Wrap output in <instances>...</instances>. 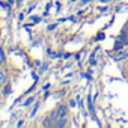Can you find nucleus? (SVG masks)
I'll return each instance as SVG.
<instances>
[{
  "instance_id": "1",
  "label": "nucleus",
  "mask_w": 128,
  "mask_h": 128,
  "mask_svg": "<svg viewBox=\"0 0 128 128\" xmlns=\"http://www.w3.org/2000/svg\"><path fill=\"white\" fill-rule=\"evenodd\" d=\"M57 113H59V118H66V113H68V107L66 106H59L57 107Z\"/></svg>"
},
{
  "instance_id": "2",
  "label": "nucleus",
  "mask_w": 128,
  "mask_h": 128,
  "mask_svg": "<svg viewBox=\"0 0 128 128\" xmlns=\"http://www.w3.org/2000/svg\"><path fill=\"white\" fill-rule=\"evenodd\" d=\"M54 126H56V128H63V126H66V118H59V119L54 122Z\"/></svg>"
},
{
  "instance_id": "3",
  "label": "nucleus",
  "mask_w": 128,
  "mask_h": 128,
  "mask_svg": "<svg viewBox=\"0 0 128 128\" xmlns=\"http://www.w3.org/2000/svg\"><path fill=\"white\" fill-rule=\"evenodd\" d=\"M122 59H128V53H126V51H119V53L114 56V60H118V62L122 60Z\"/></svg>"
},
{
  "instance_id": "4",
  "label": "nucleus",
  "mask_w": 128,
  "mask_h": 128,
  "mask_svg": "<svg viewBox=\"0 0 128 128\" xmlns=\"http://www.w3.org/2000/svg\"><path fill=\"white\" fill-rule=\"evenodd\" d=\"M50 119H51L53 122H56V120L59 119V113H57V108H56V110H51V112H50Z\"/></svg>"
},
{
  "instance_id": "5",
  "label": "nucleus",
  "mask_w": 128,
  "mask_h": 128,
  "mask_svg": "<svg viewBox=\"0 0 128 128\" xmlns=\"http://www.w3.org/2000/svg\"><path fill=\"white\" fill-rule=\"evenodd\" d=\"M5 63H6V56H5V53H3V48L0 47V66L5 65Z\"/></svg>"
},
{
  "instance_id": "6",
  "label": "nucleus",
  "mask_w": 128,
  "mask_h": 128,
  "mask_svg": "<svg viewBox=\"0 0 128 128\" xmlns=\"http://www.w3.org/2000/svg\"><path fill=\"white\" fill-rule=\"evenodd\" d=\"M51 122H53V120H51L50 118H47V119H44V120H42L41 126H44V128H48V126H51Z\"/></svg>"
},
{
  "instance_id": "7",
  "label": "nucleus",
  "mask_w": 128,
  "mask_h": 128,
  "mask_svg": "<svg viewBox=\"0 0 128 128\" xmlns=\"http://www.w3.org/2000/svg\"><path fill=\"white\" fill-rule=\"evenodd\" d=\"M120 44H122V45H128V33L120 36Z\"/></svg>"
},
{
  "instance_id": "8",
  "label": "nucleus",
  "mask_w": 128,
  "mask_h": 128,
  "mask_svg": "<svg viewBox=\"0 0 128 128\" xmlns=\"http://www.w3.org/2000/svg\"><path fill=\"white\" fill-rule=\"evenodd\" d=\"M5 82H6V76H5V72L0 71V86L5 84Z\"/></svg>"
},
{
  "instance_id": "9",
  "label": "nucleus",
  "mask_w": 128,
  "mask_h": 128,
  "mask_svg": "<svg viewBox=\"0 0 128 128\" xmlns=\"http://www.w3.org/2000/svg\"><path fill=\"white\" fill-rule=\"evenodd\" d=\"M38 107H39V104L36 102V104H35V107H33V110H32V113H30V118H33V116H35V113L38 112Z\"/></svg>"
},
{
  "instance_id": "10",
  "label": "nucleus",
  "mask_w": 128,
  "mask_h": 128,
  "mask_svg": "<svg viewBox=\"0 0 128 128\" xmlns=\"http://www.w3.org/2000/svg\"><path fill=\"white\" fill-rule=\"evenodd\" d=\"M88 106H89V112H94V106H92V100H90V96H89V100H88Z\"/></svg>"
},
{
  "instance_id": "11",
  "label": "nucleus",
  "mask_w": 128,
  "mask_h": 128,
  "mask_svg": "<svg viewBox=\"0 0 128 128\" xmlns=\"http://www.w3.org/2000/svg\"><path fill=\"white\" fill-rule=\"evenodd\" d=\"M45 70H47V63H45V65H42V66L39 68V74H42V72H44Z\"/></svg>"
},
{
  "instance_id": "12",
  "label": "nucleus",
  "mask_w": 128,
  "mask_h": 128,
  "mask_svg": "<svg viewBox=\"0 0 128 128\" xmlns=\"http://www.w3.org/2000/svg\"><path fill=\"white\" fill-rule=\"evenodd\" d=\"M32 101H33V98H30V100H27V101H26V106H29V104H30Z\"/></svg>"
},
{
  "instance_id": "13",
  "label": "nucleus",
  "mask_w": 128,
  "mask_h": 128,
  "mask_svg": "<svg viewBox=\"0 0 128 128\" xmlns=\"http://www.w3.org/2000/svg\"><path fill=\"white\" fill-rule=\"evenodd\" d=\"M70 106L71 107H76V101H70Z\"/></svg>"
},
{
  "instance_id": "14",
  "label": "nucleus",
  "mask_w": 128,
  "mask_h": 128,
  "mask_svg": "<svg viewBox=\"0 0 128 128\" xmlns=\"http://www.w3.org/2000/svg\"><path fill=\"white\" fill-rule=\"evenodd\" d=\"M126 71H128V66H126Z\"/></svg>"
}]
</instances>
